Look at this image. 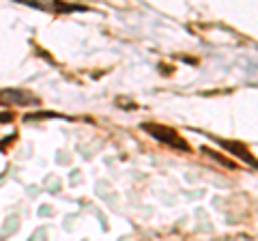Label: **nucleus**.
<instances>
[{
    "instance_id": "obj_2",
    "label": "nucleus",
    "mask_w": 258,
    "mask_h": 241,
    "mask_svg": "<svg viewBox=\"0 0 258 241\" xmlns=\"http://www.w3.org/2000/svg\"><path fill=\"white\" fill-rule=\"evenodd\" d=\"M30 95L22 93V91H0V103H35V101H28Z\"/></svg>"
},
{
    "instance_id": "obj_1",
    "label": "nucleus",
    "mask_w": 258,
    "mask_h": 241,
    "mask_svg": "<svg viewBox=\"0 0 258 241\" xmlns=\"http://www.w3.org/2000/svg\"><path fill=\"white\" fill-rule=\"evenodd\" d=\"M142 127L153 136V138H157V140H161V142L172 144V147H176V149H187V144H185L181 138H176V134L170 132L168 127H161V125H142Z\"/></svg>"
}]
</instances>
